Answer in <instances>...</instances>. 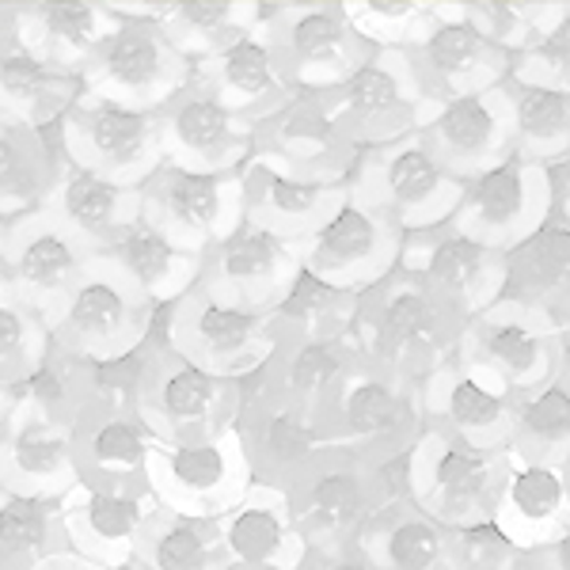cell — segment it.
<instances>
[{
    "mask_svg": "<svg viewBox=\"0 0 570 570\" xmlns=\"http://www.w3.org/2000/svg\"><path fill=\"white\" fill-rule=\"evenodd\" d=\"M164 206L176 225L206 233L220 214V179L214 171H171L164 187Z\"/></svg>",
    "mask_w": 570,
    "mask_h": 570,
    "instance_id": "obj_28",
    "label": "cell"
},
{
    "mask_svg": "<svg viewBox=\"0 0 570 570\" xmlns=\"http://www.w3.org/2000/svg\"><path fill=\"white\" fill-rule=\"evenodd\" d=\"M430 236L434 240L422 255V266H411V271H419L430 289L461 312L468 324L480 312L499 305L505 285V255L449 225Z\"/></svg>",
    "mask_w": 570,
    "mask_h": 570,
    "instance_id": "obj_11",
    "label": "cell"
},
{
    "mask_svg": "<svg viewBox=\"0 0 570 570\" xmlns=\"http://www.w3.org/2000/svg\"><path fill=\"white\" fill-rule=\"evenodd\" d=\"M301 521L320 544L335 548V556L362 544L373 521V502L365 491V472L357 456L331 464L324 461L308 475L305 494H301Z\"/></svg>",
    "mask_w": 570,
    "mask_h": 570,
    "instance_id": "obj_13",
    "label": "cell"
},
{
    "mask_svg": "<svg viewBox=\"0 0 570 570\" xmlns=\"http://www.w3.org/2000/svg\"><path fill=\"white\" fill-rule=\"evenodd\" d=\"M72 266H77V255H72V247L61 236H39L20 255V274L31 285H46V289L66 282Z\"/></svg>",
    "mask_w": 570,
    "mask_h": 570,
    "instance_id": "obj_38",
    "label": "cell"
},
{
    "mask_svg": "<svg viewBox=\"0 0 570 570\" xmlns=\"http://www.w3.org/2000/svg\"><path fill=\"white\" fill-rule=\"evenodd\" d=\"M91 453L104 464H137L145 456V438L137 434L130 422H107L91 438Z\"/></svg>",
    "mask_w": 570,
    "mask_h": 570,
    "instance_id": "obj_41",
    "label": "cell"
},
{
    "mask_svg": "<svg viewBox=\"0 0 570 570\" xmlns=\"http://www.w3.org/2000/svg\"><path fill=\"white\" fill-rule=\"evenodd\" d=\"M149 134H153V122L141 110L118 107V104H104L88 122L91 145L115 164L137 160V156L145 153V145H149Z\"/></svg>",
    "mask_w": 570,
    "mask_h": 570,
    "instance_id": "obj_29",
    "label": "cell"
},
{
    "mask_svg": "<svg viewBox=\"0 0 570 570\" xmlns=\"http://www.w3.org/2000/svg\"><path fill=\"white\" fill-rule=\"evenodd\" d=\"M373 153L376 156L365 164L362 179L365 195L357 198L392 217L403 233H438L453 220L464 183L438 160L422 130Z\"/></svg>",
    "mask_w": 570,
    "mask_h": 570,
    "instance_id": "obj_2",
    "label": "cell"
},
{
    "mask_svg": "<svg viewBox=\"0 0 570 570\" xmlns=\"http://www.w3.org/2000/svg\"><path fill=\"white\" fill-rule=\"evenodd\" d=\"M263 206L285 225H312L316 233L320 225L331 217V187L320 179H297L282 176V171H266L263 176Z\"/></svg>",
    "mask_w": 570,
    "mask_h": 570,
    "instance_id": "obj_26",
    "label": "cell"
},
{
    "mask_svg": "<svg viewBox=\"0 0 570 570\" xmlns=\"http://www.w3.org/2000/svg\"><path fill=\"white\" fill-rule=\"evenodd\" d=\"M357 297L362 293L343 289L301 263L278 301V316L312 327V338H343L357 316Z\"/></svg>",
    "mask_w": 570,
    "mask_h": 570,
    "instance_id": "obj_20",
    "label": "cell"
},
{
    "mask_svg": "<svg viewBox=\"0 0 570 570\" xmlns=\"http://www.w3.org/2000/svg\"><path fill=\"white\" fill-rule=\"evenodd\" d=\"M176 301H156L153 316L145 324V346H168L171 343V327H176Z\"/></svg>",
    "mask_w": 570,
    "mask_h": 570,
    "instance_id": "obj_48",
    "label": "cell"
},
{
    "mask_svg": "<svg viewBox=\"0 0 570 570\" xmlns=\"http://www.w3.org/2000/svg\"><path fill=\"white\" fill-rule=\"evenodd\" d=\"M46 532V518H42V505L35 499H12L8 505H0V544L23 551L35 548Z\"/></svg>",
    "mask_w": 570,
    "mask_h": 570,
    "instance_id": "obj_40",
    "label": "cell"
},
{
    "mask_svg": "<svg viewBox=\"0 0 570 570\" xmlns=\"http://www.w3.org/2000/svg\"><path fill=\"white\" fill-rule=\"evenodd\" d=\"M88 525L107 540H122L137 525V505L126 494H96L88 505Z\"/></svg>",
    "mask_w": 570,
    "mask_h": 570,
    "instance_id": "obj_42",
    "label": "cell"
},
{
    "mask_svg": "<svg viewBox=\"0 0 570 570\" xmlns=\"http://www.w3.org/2000/svg\"><path fill=\"white\" fill-rule=\"evenodd\" d=\"M338 434H343L357 449V456H376L389 453V449L411 445L422 438L419 422L426 419L422 411L415 384L400 381L392 373L370 370L351 376V381L338 389Z\"/></svg>",
    "mask_w": 570,
    "mask_h": 570,
    "instance_id": "obj_10",
    "label": "cell"
},
{
    "mask_svg": "<svg viewBox=\"0 0 570 570\" xmlns=\"http://www.w3.org/2000/svg\"><path fill=\"white\" fill-rule=\"evenodd\" d=\"M27 392L31 395H39L42 403H58L61 400V381H58V373H50V370H39L27 381Z\"/></svg>",
    "mask_w": 570,
    "mask_h": 570,
    "instance_id": "obj_51",
    "label": "cell"
},
{
    "mask_svg": "<svg viewBox=\"0 0 570 570\" xmlns=\"http://www.w3.org/2000/svg\"><path fill=\"white\" fill-rule=\"evenodd\" d=\"M195 335L209 354L228 357L252 346V338L259 335V316L244 305H202L195 316Z\"/></svg>",
    "mask_w": 570,
    "mask_h": 570,
    "instance_id": "obj_31",
    "label": "cell"
},
{
    "mask_svg": "<svg viewBox=\"0 0 570 570\" xmlns=\"http://www.w3.org/2000/svg\"><path fill=\"white\" fill-rule=\"evenodd\" d=\"M320 441H324V434H320L316 419H312L305 403L289 400L263 415L259 445L278 468H305L316 456Z\"/></svg>",
    "mask_w": 570,
    "mask_h": 570,
    "instance_id": "obj_24",
    "label": "cell"
},
{
    "mask_svg": "<svg viewBox=\"0 0 570 570\" xmlns=\"http://www.w3.org/2000/svg\"><path fill=\"white\" fill-rule=\"evenodd\" d=\"M510 472V453H487L449 434L419 441V505L445 529H464L494 518Z\"/></svg>",
    "mask_w": 570,
    "mask_h": 570,
    "instance_id": "obj_4",
    "label": "cell"
},
{
    "mask_svg": "<svg viewBox=\"0 0 570 570\" xmlns=\"http://www.w3.org/2000/svg\"><path fill=\"white\" fill-rule=\"evenodd\" d=\"M285 53L301 69L320 72V85H343L351 72L370 61L376 46L357 31L346 4H312L285 23Z\"/></svg>",
    "mask_w": 570,
    "mask_h": 570,
    "instance_id": "obj_14",
    "label": "cell"
},
{
    "mask_svg": "<svg viewBox=\"0 0 570 570\" xmlns=\"http://www.w3.org/2000/svg\"><path fill=\"white\" fill-rule=\"evenodd\" d=\"M118 255H122L126 271L141 285L164 282L171 274V266H176V247H171L168 236L156 225H149V220L126 225V233L118 236Z\"/></svg>",
    "mask_w": 570,
    "mask_h": 570,
    "instance_id": "obj_32",
    "label": "cell"
},
{
    "mask_svg": "<svg viewBox=\"0 0 570 570\" xmlns=\"http://www.w3.org/2000/svg\"><path fill=\"white\" fill-rule=\"evenodd\" d=\"M285 537H289V529H285V521L271 505H244V510L228 521V532H225L228 551H233L240 563H252V567L274 563L285 548Z\"/></svg>",
    "mask_w": 570,
    "mask_h": 570,
    "instance_id": "obj_27",
    "label": "cell"
},
{
    "mask_svg": "<svg viewBox=\"0 0 570 570\" xmlns=\"http://www.w3.org/2000/svg\"><path fill=\"white\" fill-rule=\"evenodd\" d=\"M357 551L376 570H461L453 532L422 505H403L395 513L373 518Z\"/></svg>",
    "mask_w": 570,
    "mask_h": 570,
    "instance_id": "obj_16",
    "label": "cell"
},
{
    "mask_svg": "<svg viewBox=\"0 0 570 570\" xmlns=\"http://www.w3.org/2000/svg\"><path fill=\"white\" fill-rule=\"evenodd\" d=\"M145 373V346L141 351H130V354H118V357H107V362L96 365V384L104 392H126L141 381Z\"/></svg>",
    "mask_w": 570,
    "mask_h": 570,
    "instance_id": "obj_46",
    "label": "cell"
},
{
    "mask_svg": "<svg viewBox=\"0 0 570 570\" xmlns=\"http://www.w3.org/2000/svg\"><path fill=\"white\" fill-rule=\"evenodd\" d=\"M168 468H171V480L179 487L195 494H206L228 475V461L217 445L202 441V445H179L176 453L168 456Z\"/></svg>",
    "mask_w": 570,
    "mask_h": 570,
    "instance_id": "obj_37",
    "label": "cell"
},
{
    "mask_svg": "<svg viewBox=\"0 0 570 570\" xmlns=\"http://www.w3.org/2000/svg\"><path fill=\"white\" fill-rule=\"evenodd\" d=\"M46 80L50 77H46V69L31 58V53H12V58L0 61V88H4L8 96L31 99L46 88Z\"/></svg>",
    "mask_w": 570,
    "mask_h": 570,
    "instance_id": "obj_44",
    "label": "cell"
},
{
    "mask_svg": "<svg viewBox=\"0 0 570 570\" xmlns=\"http://www.w3.org/2000/svg\"><path fill=\"white\" fill-rule=\"evenodd\" d=\"M510 77L570 91V4H563L559 16L537 27L532 42L513 58Z\"/></svg>",
    "mask_w": 570,
    "mask_h": 570,
    "instance_id": "obj_23",
    "label": "cell"
},
{
    "mask_svg": "<svg viewBox=\"0 0 570 570\" xmlns=\"http://www.w3.org/2000/svg\"><path fill=\"white\" fill-rule=\"evenodd\" d=\"M419 130L430 149L438 153V160L461 183L480 176L483 168H491V164H499L502 156L513 153L510 110H505L502 85L445 99Z\"/></svg>",
    "mask_w": 570,
    "mask_h": 570,
    "instance_id": "obj_9",
    "label": "cell"
},
{
    "mask_svg": "<svg viewBox=\"0 0 570 570\" xmlns=\"http://www.w3.org/2000/svg\"><path fill=\"white\" fill-rule=\"evenodd\" d=\"M559 168H567V171H570V160H567V164H559ZM563 217H570V209H563Z\"/></svg>",
    "mask_w": 570,
    "mask_h": 570,
    "instance_id": "obj_55",
    "label": "cell"
},
{
    "mask_svg": "<svg viewBox=\"0 0 570 570\" xmlns=\"http://www.w3.org/2000/svg\"><path fill=\"white\" fill-rule=\"evenodd\" d=\"M153 563L156 570H202L206 567V537H202V529L187 525V521L164 529L160 540H156Z\"/></svg>",
    "mask_w": 570,
    "mask_h": 570,
    "instance_id": "obj_39",
    "label": "cell"
},
{
    "mask_svg": "<svg viewBox=\"0 0 570 570\" xmlns=\"http://www.w3.org/2000/svg\"><path fill=\"white\" fill-rule=\"evenodd\" d=\"M407 61L415 69V80L422 96L445 104L456 96H472V91L499 88L510 77L513 58L494 46L475 23L449 20V16H434L426 35L407 50Z\"/></svg>",
    "mask_w": 570,
    "mask_h": 570,
    "instance_id": "obj_8",
    "label": "cell"
},
{
    "mask_svg": "<svg viewBox=\"0 0 570 570\" xmlns=\"http://www.w3.org/2000/svg\"><path fill=\"white\" fill-rule=\"evenodd\" d=\"M351 346L343 338H305L293 346L285 362V392L297 403H320L324 395H338L351 381Z\"/></svg>",
    "mask_w": 570,
    "mask_h": 570,
    "instance_id": "obj_21",
    "label": "cell"
},
{
    "mask_svg": "<svg viewBox=\"0 0 570 570\" xmlns=\"http://www.w3.org/2000/svg\"><path fill=\"white\" fill-rule=\"evenodd\" d=\"M320 570H376L370 559L362 556V551H343V556H331V559H324V567Z\"/></svg>",
    "mask_w": 570,
    "mask_h": 570,
    "instance_id": "obj_53",
    "label": "cell"
},
{
    "mask_svg": "<svg viewBox=\"0 0 570 570\" xmlns=\"http://www.w3.org/2000/svg\"><path fill=\"white\" fill-rule=\"evenodd\" d=\"M461 346L513 400L563 373L551 324H544L540 308L518 305V301H499V305L480 312L464 327Z\"/></svg>",
    "mask_w": 570,
    "mask_h": 570,
    "instance_id": "obj_6",
    "label": "cell"
},
{
    "mask_svg": "<svg viewBox=\"0 0 570 570\" xmlns=\"http://www.w3.org/2000/svg\"><path fill=\"white\" fill-rule=\"evenodd\" d=\"M529 570H570V525L544 548H537V563H529Z\"/></svg>",
    "mask_w": 570,
    "mask_h": 570,
    "instance_id": "obj_49",
    "label": "cell"
},
{
    "mask_svg": "<svg viewBox=\"0 0 570 570\" xmlns=\"http://www.w3.org/2000/svg\"><path fill=\"white\" fill-rule=\"evenodd\" d=\"M160 66H164L160 42L149 31H122L107 46V72L118 85H130V88L149 85L156 72H160Z\"/></svg>",
    "mask_w": 570,
    "mask_h": 570,
    "instance_id": "obj_34",
    "label": "cell"
},
{
    "mask_svg": "<svg viewBox=\"0 0 570 570\" xmlns=\"http://www.w3.org/2000/svg\"><path fill=\"white\" fill-rule=\"evenodd\" d=\"M46 27L58 39L85 46L91 39V27H96V12L88 4H50L46 8Z\"/></svg>",
    "mask_w": 570,
    "mask_h": 570,
    "instance_id": "obj_45",
    "label": "cell"
},
{
    "mask_svg": "<svg viewBox=\"0 0 570 570\" xmlns=\"http://www.w3.org/2000/svg\"><path fill=\"white\" fill-rule=\"evenodd\" d=\"M502 301H518L529 308L570 301V217L551 209L537 233L505 252Z\"/></svg>",
    "mask_w": 570,
    "mask_h": 570,
    "instance_id": "obj_17",
    "label": "cell"
},
{
    "mask_svg": "<svg viewBox=\"0 0 570 570\" xmlns=\"http://www.w3.org/2000/svg\"><path fill=\"white\" fill-rule=\"evenodd\" d=\"M464 327L461 312L441 301L419 271L400 263L357 297V316L343 338H354L362 365L415 384L441 370L449 346H461Z\"/></svg>",
    "mask_w": 570,
    "mask_h": 570,
    "instance_id": "obj_1",
    "label": "cell"
},
{
    "mask_svg": "<svg viewBox=\"0 0 570 570\" xmlns=\"http://www.w3.org/2000/svg\"><path fill=\"white\" fill-rule=\"evenodd\" d=\"M505 110H510L513 153L540 168H559L570 160V91L532 80H502Z\"/></svg>",
    "mask_w": 570,
    "mask_h": 570,
    "instance_id": "obj_18",
    "label": "cell"
},
{
    "mask_svg": "<svg viewBox=\"0 0 570 570\" xmlns=\"http://www.w3.org/2000/svg\"><path fill=\"white\" fill-rule=\"evenodd\" d=\"M513 456L529 461H567L570 456V376L559 373L548 384L513 400Z\"/></svg>",
    "mask_w": 570,
    "mask_h": 570,
    "instance_id": "obj_19",
    "label": "cell"
},
{
    "mask_svg": "<svg viewBox=\"0 0 570 570\" xmlns=\"http://www.w3.org/2000/svg\"><path fill=\"white\" fill-rule=\"evenodd\" d=\"M494 521L505 529L521 551L544 548L570 525V472L563 461H529L510 464L499 494Z\"/></svg>",
    "mask_w": 570,
    "mask_h": 570,
    "instance_id": "obj_12",
    "label": "cell"
},
{
    "mask_svg": "<svg viewBox=\"0 0 570 570\" xmlns=\"http://www.w3.org/2000/svg\"><path fill=\"white\" fill-rule=\"evenodd\" d=\"M126 320V301L118 289H110L104 282H91L72 297V324H77L85 335L107 338L122 327Z\"/></svg>",
    "mask_w": 570,
    "mask_h": 570,
    "instance_id": "obj_36",
    "label": "cell"
},
{
    "mask_svg": "<svg viewBox=\"0 0 570 570\" xmlns=\"http://www.w3.org/2000/svg\"><path fill=\"white\" fill-rule=\"evenodd\" d=\"M464 570H529L525 559H510V563H483V567H464Z\"/></svg>",
    "mask_w": 570,
    "mask_h": 570,
    "instance_id": "obj_54",
    "label": "cell"
},
{
    "mask_svg": "<svg viewBox=\"0 0 570 570\" xmlns=\"http://www.w3.org/2000/svg\"><path fill=\"white\" fill-rule=\"evenodd\" d=\"M438 430L456 441H468L487 453H510L513 449V395L491 389L475 373H441L438 384Z\"/></svg>",
    "mask_w": 570,
    "mask_h": 570,
    "instance_id": "obj_15",
    "label": "cell"
},
{
    "mask_svg": "<svg viewBox=\"0 0 570 570\" xmlns=\"http://www.w3.org/2000/svg\"><path fill=\"white\" fill-rule=\"evenodd\" d=\"M176 137L183 149L198 153L202 160H217V156H225L236 141L233 110L209 96L187 99V104L176 110Z\"/></svg>",
    "mask_w": 570,
    "mask_h": 570,
    "instance_id": "obj_25",
    "label": "cell"
},
{
    "mask_svg": "<svg viewBox=\"0 0 570 570\" xmlns=\"http://www.w3.org/2000/svg\"><path fill=\"white\" fill-rule=\"evenodd\" d=\"M220 384L214 373H206L202 365H179L164 376L160 384V403L168 411L171 422H198L217 407Z\"/></svg>",
    "mask_w": 570,
    "mask_h": 570,
    "instance_id": "obj_33",
    "label": "cell"
},
{
    "mask_svg": "<svg viewBox=\"0 0 570 570\" xmlns=\"http://www.w3.org/2000/svg\"><path fill=\"white\" fill-rule=\"evenodd\" d=\"M220 77H225V85L233 88L236 96L259 99L274 88V80H278V61H274L271 46L244 35V39L228 42L225 53H220Z\"/></svg>",
    "mask_w": 570,
    "mask_h": 570,
    "instance_id": "obj_30",
    "label": "cell"
},
{
    "mask_svg": "<svg viewBox=\"0 0 570 570\" xmlns=\"http://www.w3.org/2000/svg\"><path fill=\"white\" fill-rule=\"evenodd\" d=\"M16 176H20V153L8 137H0V187H8Z\"/></svg>",
    "mask_w": 570,
    "mask_h": 570,
    "instance_id": "obj_52",
    "label": "cell"
},
{
    "mask_svg": "<svg viewBox=\"0 0 570 570\" xmlns=\"http://www.w3.org/2000/svg\"><path fill=\"white\" fill-rule=\"evenodd\" d=\"M548 217H551L548 168L510 153L464 183L461 206H456L449 228H456V233L472 236V240L505 255L513 244H521L529 233H537Z\"/></svg>",
    "mask_w": 570,
    "mask_h": 570,
    "instance_id": "obj_3",
    "label": "cell"
},
{
    "mask_svg": "<svg viewBox=\"0 0 570 570\" xmlns=\"http://www.w3.org/2000/svg\"><path fill=\"white\" fill-rule=\"evenodd\" d=\"M20 338H23V324H20V316L16 312H8V308H0V357H8L20 346Z\"/></svg>",
    "mask_w": 570,
    "mask_h": 570,
    "instance_id": "obj_50",
    "label": "cell"
},
{
    "mask_svg": "<svg viewBox=\"0 0 570 570\" xmlns=\"http://www.w3.org/2000/svg\"><path fill=\"white\" fill-rule=\"evenodd\" d=\"M335 122L343 137H354L365 149H384L400 137L419 130L422 88L407 50H376L335 88Z\"/></svg>",
    "mask_w": 570,
    "mask_h": 570,
    "instance_id": "obj_5",
    "label": "cell"
},
{
    "mask_svg": "<svg viewBox=\"0 0 570 570\" xmlns=\"http://www.w3.org/2000/svg\"><path fill=\"white\" fill-rule=\"evenodd\" d=\"M236 8L228 0H183L179 4V20L187 27H195L202 35H214L220 31L228 20H233Z\"/></svg>",
    "mask_w": 570,
    "mask_h": 570,
    "instance_id": "obj_47",
    "label": "cell"
},
{
    "mask_svg": "<svg viewBox=\"0 0 570 570\" xmlns=\"http://www.w3.org/2000/svg\"><path fill=\"white\" fill-rule=\"evenodd\" d=\"M403 236L407 233L392 217H384L370 202L351 198L312 233L305 266L343 289L365 293L400 266Z\"/></svg>",
    "mask_w": 570,
    "mask_h": 570,
    "instance_id": "obj_7",
    "label": "cell"
},
{
    "mask_svg": "<svg viewBox=\"0 0 570 570\" xmlns=\"http://www.w3.org/2000/svg\"><path fill=\"white\" fill-rule=\"evenodd\" d=\"M285 263L282 240L266 225H240L220 240L217 247V271L233 285H274Z\"/></svg>",
    "mask_w": 570,
    "mask_h": 570,
    "instance_id": "obj_22",
    "label": "cell"
},
{
    "mask_svg": "<svg viewBox=\"0 0 570 570\" xmlns=\"http://www.w3.org/2000/svg\"><path fill=\"white\" fill-rule=\"evenodd\" d=\"M66 456V441L58 434H46V430H27L16 441V464L23 468V472H50V468H58V461Z\"/></svg>",
    "mask_w": 570,
    "mask_h": 570,
    "instance_id": "obj_43",
    "label": "cell"
},
{
    "mask_svg": "<svg viewBox=\"0 0 570 570\" xmlns=\"http://www.w3.org/2000/svg\"><path fill=\"white\" fill-rule=\"evenodd\" d=\"M115 209H118L115 183H107L104 176H96V171H80V176L69 179V187H66V214L77 220L80 228H91V233H99V228L110 225Z\"/></svg>",
    "mask_w": 570,
    "mask_h": 570,
    "instance_id": "obj_35",
    "label": "cell"
}]
</instances>
